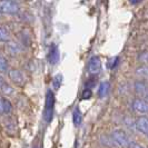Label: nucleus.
I'll use <instances>...</instances> for the list:
<instances>
[{
	"label": "nucleus",
	"mask_w": 148,
	"mask_h": 148,
	"mask_svg": "<svg viewBox=\"0 0 148 148\" xmlns=\"http://www.w3.org/2000/svg\"><path fill=\"white\" fill-rule=\"evenodd\" d=\"M118 59H119L118 57H114V58L109 59V61H108V67H109L110 69H115L116 66H117V64L119 62Z\"/></svg>",
	"instance_id": "obj_19"
},
{
	"label": "nucleus",
	"mask_w": 148,
	"mask_h": 148,
	"mask_svg": "<svg viewBox=\"0 0 148 148\" xmlns=\"http://www.w3.org/2000/svg\"><path fill=\"white\" fill-rule=\"evenodd\" d=\"M133 109L138 114H148V103L143 99H135L132 105Z\"/></svg>",
	"instance_id": "obj_6"
},
{
	"label": "nucleus",
	"mask_w": 148,
	"mask_h": 148,
	"mask_svg": "<svg viewBox=\"0 0 148 148\" xmlns=\"http://www.w3.org/2000/svg\"><path fill=\"white\" fill-rule=\"evenodd\" d=\"M6 50L7 52L10 55V56H17V55H19L20 51H21V49H20V46L15 42V41H7V45H6Z\"/></svg>",
	"instance_id": "obj_8"
},
{
	"label": "nucleus",
	"mask_w": 148,
	"mask_h": 148,
	"mask_svg": "<svg viewBox=\"0 0 148 148\" xmlns=\"http://www.w3.org/2000/svg\"><path fill=\"white\" fill-rule=\"evenodd\" d=\"M48 61L51 65H56L59 61V49L56 44H51L48 51Z\"/></svg>",
	"instance_id": "obj_5"
},
{
	"label": "nucleus",
	"mask_w": 148,
	"mask_h": 148,
	"mask_svg": "<svg viewBox=\"0 0 148 148\" xmlns=\"http://www.w3.org/2000/svg\"><path fill=\"white\" fill-rule=\"evenodd\" d=\"M0 14H1V12H0Z\"/></svg>",
	"instance_id": "obj_26"
},
{
	"label": "nucleus",
	"mask_w": 148,
	"mask_h": 148,
	"mask_svg": "<svg viewBox=\"0 0 148 148\" xmlns=\"http://www.w3.org/2000/svg\"><path fill=\"white\" fill-rule=\"evenodd\" d=\"M8 77L10 78V80L12 82H15L17 85H21L25 82V77L20 70L18 69H10L8 71Z\"/></svg>",
	"instance_id": "obj_7"
},
{
	"label": "nucleus",
	"mask_w": 148,
	"mask_h": 148,
	"mask_svg": "<svg viewBox=\"0 0 148 148\" xmlns=\"http://www.w3.org/2000/svg\"><path fill=\"white\" fill-rule=\"evenodd\" d=\"M61 82H62L61 75H57V76L53 78V80H52V87L55 89H58L60 87V85H61Z\"/></svg>",
	"instance_id": "obj_16"
},
{
	"label": "nucleus",
	"mask_w": 148,
	"mask_h": 148,
	"mask_svg": "<svg viewBox=\"0 0 148 148\" xmlns=\"http://www.w3.org/2000/svg\"><path fill=\"white\" fill-rule=\"evenodd\" d=\"M147 136H148V134H147Z\"/></svg>",
	"instance_id": "obj_25"
},
{
	"label": "nucleus",
	"mask_w": 148,
	"mask_h": 148,
	"mask_svg": "<svg viewBox=\"0 0 148 148\" xmlns=\"http://www.w3.org/2000/svg\"><path fill=\"white\" fill-rule=\"evenodd\" d=\"M19 11V5L15 0H0V12L3 15H16Z\"/></svg>",
	"instance_id": "obj_2"
},
{
	"label": "nucleus",
	"mask_w": 148,
	"mask_h": 148,
	"mask_svg": "<svg viewBox=\"0 0 148 148\" xmlns=\"http://www.w3.org/2000/svg\"><path fill=\"white\" fill-rule=\"evenodd\" d=\"M8 70V61L5 57H1L0 56V73L3 74V73H7Z\"/></svg>",
	"instance_id": "obj_14"
},
{
	"label": "nucleus",
	"mask_w": 148,
	"mask_h": 148,
	"mask_svg": "<svg viewBox=\"0 0 148 148\" xmlns=\"http://www.w3.org/2000/svg\"><path fill=\"white\" fill-rule=\"evenodd\" d=\"M0 90H1V92L3 94V96H12V94L15 92L14 88H12L9 84H7V82H3V84L1 85Z\"/></svg>",
	"instance_id": "obj_13"
},
{
	"label": "nucleus",
	"mask_w": 148,
	"mask_h": 148,
	"mask_svg": "<svg viewBox=\"0 0 148 148\" xmlns=\"http://www.w3.org/2000/svg\"><path fill=\"white\" fill-rule=\"evenodd\" d=\"M53 110H55V95L52 90L48 89L46 94V103H45L44 118L46 123H50L53 117Z\"/></svg>",
	"instance_id": "obj_1"
},
{
	"label": "nucleus",
	"mask_w": 148,
	"mask_h": 148,
	"mask_svg": "<svg viewBox=\"0 0 148 148\" xmlns=\"http://www.w3.org/2000/svg\"><path fill=\"white\" fill-rule=\"evenodd\" d=\"M136 127L140 133L148 134V117H139L136 120Z\"/></svg>",
	"instance_id": "obj_9"
},
{
	"label": "nucleus",
	"mask_w": 148,
	"mask_h": 148,
	"mask_svg": "<svg viewBox=\"0 0 148 148\" xmlns=\"http://www.w3.org/2000/svg\"><path fill=\"white\" fill-rule=\"evenodd\" d=\"M9 40V32L6 28L0 27V41H8Z\"/></svg>",
	"instance_id": "obj_15"
},
{
	"label": "nucleus",
	"mask_w": 148,
	"mask_h": 148,
	"mask_svg": "<svg viewBox=\"0 0 148 148\" xmlns=\"http://www.w3.org/2000/svg\"><path fill=\"white\" fill-rule=\"evenodd\" d=\"M73 121H74V125L76 127H79L82 125V111H80V109L78 107H76L74 112H73Z\"/></svg>",
	"instance_id": "obj_11"
},
{
	"label": "nucleus",
	"mask_w": 148,
	"mask_h": 148,
	"mask_svg": "<svg viewBox=\"0 0 148 148\" xmlns=\"http://www.w3.org/2000/svg\"><path fill=\"white\" fill-rule=\"evenodd\" d=\"M135 90H136V92L137 94H139V95H146L147 94V86H146V84L143 82H135Z\"/></svg>",
	"instance_id": "obj_12"
},
{
	"label": "nucleus",
	"mask_w": 148,
	"mask_h": 148,
	"mask_svg": "<svg viewBox=\"0 0 148 148\" xmlns=\"http://www.w3.org/2000/svg\"><path fill=\"white\" fill-rule=\"evenodd\" d=\"M111 138L114 139V141H116L117 145L125 146V147H129V144L132 143L126 133H124L123 130H114L111 134Z\"/></svg>",
	"instance_id": "obj_3"
},
{
	"label": "nucleus",
	"mask_w": 148,
	"mask_h": 148,
	"mask_svg": "<svg viewBox=\"0 0 148 148\" xmlns=\"http://www.w3.org/2000/svg\"><path fill=\"white\" fill-rule=\"evenodd\" d=\"M95 85H96V78H90L89 80H87L86 82V84H85V86H86V88H94L95 87Z\"/></svg>",
	"instance_id": "obj_20"
},
{
	"label": "nucleus",
	"mask_w": 148,
	"mask_h": 148,
	"mask_svg": "<svg viewBox=\"0 0 148 148\" xmlns=\"http://www.w3.org/2000/svg\"><path fill=\"white\" fill-rule=\"evenodd\" d=\"M91 96H92V92L89 88H86L82 91V99H89Z\"/></svg>",
	"instance_id": "obj_21"
},
{
	"label": "nucleus",
	"mask_w": 148,
	"mask_h": 148,
	"mask_svg": "<svg viewBox=\"0 0 148 148\" xmlns=\"http://www.w3.org/2000/svg\"><path fill=\"white\" fill-rule=\"evenodd\" d=\"M5 111H3V98L0 97V115H2Z\"/></svg>",
	"instance_id": "obj_22"
},
{
	"label": "nucleus",
	"mask_w": 148,
	"mask_h": 148,
	"mask_svg": "<svg viewBox=\"0 0 148 148\" xmlns=\"http://www.w3.org/2000/svg\"><path fill=\"white\" fill-rule=\"evenodd\" d=\"M109 89H110V84L109 82H103L99 86V89H98V95L100 98H104L108 95L109 92Z\"/></svg>",
	"instance_id": "obj_10"
},
{
	"label": "nucleus",
	"mask_w": 148,
	"mask_h": 148,
	"mask_svg": "<svg viewBox=\"0 0 148 148\" xmlns=\"http://www.w3.org/2000/svg\"><path fill=\"white\" fill-rule=\"evenodd\" d=\"M6 127H7L8 132H15L16 130V124L12 121V119H8L6 123Z\"/></svg>",
	"instance_id": "obj_18"
},
{
	"label": "nucleus",
	"mask_w": 148,
	"mask_h": 148,
	"mask_svg": "<svg viewBox=\"0 0 148 148\" xmlns=\"http://www.w3.org/2000/svg\"><path fill=\"white\" fill-rule=\"evenodd\" d=\"M146 96H147V97H148V90H147V94H146Z\"/></svg>",
	"instance_id": "obj_24"
},
{
	"label": "nucleus",
	"mask_w": 148,
	"mask_h": 148,
	"mask_svg": "<svg viewBox=\"0 0 148 148\" xmlns=\"http://www.w3.org/2000/svg\"><path fill=\"white\" fill-rule=\"evenodd\" d=\"M3 111L5 114H9L11 111V103L7 98H3Z\"/></svg>",
	"instance_id": "obj_17"
},
{
	"label": "nucleus",
	"mask_w": 148,
	"mask_h": 148,
	"mask_svg": "<svg viewBox=\"0 0 148 148\" xmlns=\"http://www.w3.org/2000/svg\"><path fill=\"white\" fill-rule=\"evenodd\" d=\"M141 1H143V0H129V2H130L132 5H138Z\"/></svg>",
	"instance_id": "obj_23"
},
{
	"label": "nucleus",
	"mask_w": 148,
	"mask_h": 148,
	"mask_svg": "<svg viewBox=\"0 0 148 148\" xmlns=\"http://www.w3.org/2000/svg\"><path fill=\"white\" fill-rule=\"evenodd\" d=\"M101 69V61L98 56L91 57L88 62V73L90 75H97Z\"/></svg>",
	"instance_id": "obj_4"
}]
</instances>
